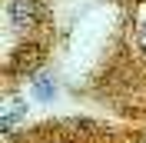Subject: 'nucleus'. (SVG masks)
I'll return each instance as SVG.
<instances>
[{"label":"nucleus","mask_w":146,"mask_h":143,"mask_svg":"<svg viewBox=\"0 0 146 143\" xmlns=\"http://www.w3.org/2000/svg\"><path fill=\"white\" fill-rule=\"evenodd\" d=\"M36 17H40V3H36V0H13V3H10V20H13V27H33Z\"/></svg>","instance_id":"obj_1"}]
</instances>
